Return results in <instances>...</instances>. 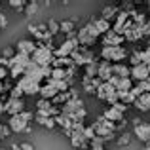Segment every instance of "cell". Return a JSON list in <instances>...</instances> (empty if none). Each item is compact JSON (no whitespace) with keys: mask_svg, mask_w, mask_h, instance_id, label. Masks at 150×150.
<instances>
[{"mask_svg":"<svg viewBox=\"0 0 150 150\" xmlns=\"http://www.w3.org/2000/svg\"><path fill=\"white\" fill-rule=\"evenodd\" d=\"M61 114L67 116L72 124H82L84 118H86V114H88V110H86L82 99H72V101L67 103V105L61 106Z\"/></svg>","mask_w":150,"mask_h":150,"instance_id":"obj_1","label":"cell"},{"mask_svg":"<svg viewBox=\"0 0 150 150\" xmlns=\"http://www.w3.org/2000/svg\"><path fill=\"white\" fill-rule=\"evenodd\" d=\"M99 38H101L99 33L95 30V27H93L91 23H88V25L80 27V29L76 30V40H78V44H80L82 48H91Z\"/></svg>","mask_w":150,"mask_h":150,"instance_id":"obj_2","label":"cell"},{"mask_svg":"<svg viewBox=\"0 0 150 150\" xmlns=\"http://www.w3.org/2000/svg\"><path fill=\"white\" fill-rule=\"evenodd\" d=\"M101 61H106V63H124L127 59V50L124 46H116V48H103L101 50Z\"/></svg>","mask_w":150,"mask_h":150,"instance_id":"obj_3","label":"cell"},{"mask_svg":"<svg viewBox=\"0 0 150 150\" xmlns=\"http://www.w3.org/2000/svg\"><path fill=\"white\" fill-rule=\"evenodd\" d=\"M30 59H33V63H36L38 67H51L55 55H53V50L51 48H46V46H42V44H36V50H34V53L30 55Z\"/></svg>","mask_w":150,"mask_h":150,"instance_id":"obj_4","label":"cell"},{"mask_svg":"<svg viewBox=\"0 0 150 150\" xmlns=\"http://www.w3.org/2000/svg\"><path fill=\"white\" fill-rule=\"evenodd\" d=\"M133 133H135V137L141 143H144V144L150 143V124L148 122H143L141 118H135L133 120Z\"/></svg>","mask_w":150,"mask_h":150,"instance_id":"obj_5","label":"cell"},{"mask_svg":"<svg viewBox=\"0 0 150 150\" xmlns=\"http://www.w3.org/2000/svg\"><path fill=\"white\" fill-rule=\"evenodd\" d=\"M17 86L21 88L23 95H36V93H40V86L42 84H38V82L30 80V78H27V76H21L17 80Z\"/></svg>","mask_w":150,"mask_h":150,"instance_id":"obj_6","label":"cell"},{"mask_svg":"<svg viewBox=\"0 0 150 150\" xmlns=\"http://www.w3.org/2000/svg\"><path fill=\"white\" fill-rule=\"evenodd\" d=\"M78 48H80V44H78L76 38H67V40L53 51V55L55 57H70V53H72L74 50H78Z\"/></svg>","mask_w":150,"mask_h":150,"instance_id":"obj_7","label":"cell"},{"mask_svg":"<svg viewBox=\"0 0 150 150\" xmlns=\"http://www.w3.org/2000/svg\"><path fill=\"white\" fill-rule=\"evenodd\" d=\"M23 110H25V101L23 99H11V97H8L4 101V112H8L10 116H17Z\"/></svg>","mask_w":150,"mask_h":150,"instance_id":"obj_8","label":"cell"},{"mask_svg":"<svg viewBox=\"0 0 150 150\" xmlns=\"http://www.w3.org/2000/svg\"><path fill=\"white\" fill-rule=\"evenodd\" d=\"M8 127L11 129V133H30V124L21 120V116H10L8 120Z\"/></svg>","mask_w":150,"mask_h":150,"instance_id":"obj_9","label":"cell"},{"mask_svg":"<svg viewBox=\"0 0 150 150\" xmlns=\"http://www.w3.org/2000/svg\"><path fill=\"white\" fill-rule=\"evenodd\" d=\"M124 42H125V38L120 36V34H116L114 30H108V33H105L101 36L103 48H116V46H122Z\"/></svg>","mask_w":150,"mask_h":150,"instance_id":"obj_10","label":"cell"},{"mask_svg":"<svg viewBox=\"0 0 150 150\" xmlns=\"http://www.w3.org/2000/svg\"><path fill=\"white\" fill-rule=\"evenodd\" d=\"M25 76L30 78V80H34V82H38V84H42V80H46L42 67H38L36 63H33V59H30V63L27 65V69H25Z\"/></svg>","mask_w":150,"mask_h":150,"instance_id":"obj_11","label":"cell"},{"mask_svg":"<svg viewBox=\"0 0 150 150\" xmlns=\"http://www.w3.org/2000/svg\"><path fill=\"white\" fill-rule=\"evenodd\" d=\"M129 78H131L133 82H144L146 78H150V70L146 65H137V67H131V74H129Z\"/></svg>","mask_w":150,"mask_h":150,"instance_id":"obj_12","label":"cell"},{"mask_svg":"<svg viewBox=\"0 0 150 150\" xmlns=\"http://www.w3.org/2000/svg\"><path fill=\"white\" fill-rule=\"evenodd\" d=\"M34 50H36V44H34L33 40H27V38H23V40L17 42V48H15V53H23V55H33Z\"/></svg>","mask_w":150,"mask_h":150,"instance_id":"obj_13","label":"cell"},{"mask_svg":"<svg viewBox=\"0 0 150 150\" xmlns=\"http://www.w3.org/2000/svg\"><path fill=\"white\" fill-rule=\"evenodd\" d=\"M112 76V63L106 61H99V69H97V78L101 82H108Z\"/></svg>","mask_w":150,"mask_h":150,"instance_id":"obj_14","label":"cell"},{"mask_svg":"<svg viewBox=\"0 0 150 150\" xmlns=\"http://www.w3.org/2000/svg\"><path fill=\"white\" fill-rule=\"evenodd\" d=\"M103 118L108 120V122H112V124H118V122L124 120V114H122L120 110H116L114 106H106L105 112H103Z\"/></svg>","mask_w":150,"mask_h":150,"instance_id":"obj_15","label":"cell"},{"mask_svg":"<svg viewBox=\"0 0 150 150\" xmlns=\"http://www.w3.org/2000/svg\"><path fill=\"white\" fill-rule=\"evenodd\" d=\"M129 74H131V67H127L125 63H114L112 65V76L129 78Z\"/></svg>","mask_w":150,"mask_h":150,"instance_id":"obj_16","label":"cell"},{"mask_svg":"<svg viewBox=\"0 0 150 150\" xmlns=\"http://www.w3.org/2000/svg\"><path fill=\"white\" fill-rule=\"evenodd\" d=\"M133 106H135L137 110H141V112H148L150 110V93H143L141 97H137L135 103H133Z\"/></svg>","mask_w":150,"mask_h":150,"instance_id":"obj_17","label":"cell"},{"mask_svg":"<svg viewBox=\"0 0 150 150\" xmlns=\"http://www.w3.org/2000/svg\"><path fill=\"white\" fill-rule=\"evenodd\" d=\"M89 23H91V25L95 27V30L99 33V36H103L105 33H108V30H110V27H112V23L105 21V19H101V17H95V19H91Z\"/></svg>","mask_w":150,"mask_h":150,"instance_id":"obj_18","label":"cell"},{"mask_svg":"<svg viewBox=\"0 0 150 150\" xmlns=\"http://www.w3.org/2000/svg\"><path fill=\"white\" fill-rule=\"evenodd\" d=\"M114 91H116V88H112V86H110V84H108V82H103V84L99 86V88H97V91H95V95H97V97H99V99H101V101H105V99H106V97H108V95H110V93H114Z\"/></svg>","mask_w":150,"mask_h":150,"instance_id":"obj_19","label":"cell"},{"mask_svg":"<svg viewBox=\"0 0 150 150\" xmlns=\"http://www.w3.org/2000/svg\"><path fill=\"white\" fill-rule=\"evenodd\" d=\"M40 95H42V99H46V101H51L55 95H57V89H55L53 86L50 84V82H46L44 86H40Z\"/></svg>","mask_w":150,"mask_h":150,"instance_id":"obj_20","label":"cell"},{"mask_svg":"<svg viewBox=\"0 0 150 150\" xmlns=\"http://www.w3.org/2000/svg\"><path fill=\"white\" fill-rule=\"evenodd\" d=\"M116 15H118V8L112 6V4L105 6L103 11H101V19H105V21H108V23H112V19L116 17Z\"/></svg>","mask_w":150,"mask_h":150,"instance_id":"obj_21","label":"cell"},{"mask_svg":"<svg viewBox=\"0 0 150 150\" xmlns=\"http://www.w3.org/2000/svg\"><path fill=\"white\" fill-rule=\"evenodd\" d=\"M76 30V21L74 19H67V21H59V33L70 34Z\"/></svg>","mask_w":150,"mask_h":150,"instance_id":"obj_22","label":"cell"},{"mask_svg":"<svg viewBox=\"0 0 150 150\" xmlns=\"http://www.w3.org/2000/svg\"><path fill=\"white\" fill-rule=\"evenodd\" d=\"M131 88H133V80L131 78H120V82H118V86H116V91L127 93V91H131Z\"/></svg>","mask_w":150,"mask_h":150,"instance_id":"obj_23","label":"cell"},{"mask_svg":"<svg viewBox=\"0 0 150 150\" xmlns=\"http://www.w3.org/2000/svg\"><path fill=\"white\" fill-rule=\"evenodd\" d=\"M8 76H10L11 80H19L21 76H25V69H23V67L13 65V67H10V69H8Z\"/></svg>","mask_w":150,"mask_h":150,"instance_id":"obj_24","label":"cell"},{"mask_svg":"<svg viewBox=\"0 0 150 150\" xmlns=\"http://www.w3.org/2000/svg\"><path fill=\"white\" fill-rule=\"evenodd\" d=\"M38 6H40V4H38L36 0H30V2L25 4V10H23V13L29 15V17H30V15H36V13H38Z\"/></svg>","mask_w":150,"mask_h":150,"instance_id":"obj_25","label":"cell"},{"mask_svg":"<svg viewBox=\"0 0 150 150\" xmlns=\"http://www.w3.org/2000/svg\"><path fill=\"white\" fill-rule=\"evenodd\" d=\"M97 69H99V63H97V61L86 65V67H84V72H86L84 76H88V78H97Z\"/></svg>","mask_w":150,"mask_h":150,"instance_id":"obj_26","label":"cell"},{"mask_svg":"<svg viewBox=\"0 0 150 150\" xmlns=\"http://www.w3.org/2000/svg\"><path fill=\"white\" fill-rule=\"evenodd\" d=\"M46 29H48V33L51 36H55V34L59 33V21L57 19H50V21L46 23Z\"/></svg>","mask_w":150,"mask_h":150,"instance_id":"obj_27","label":"cell"},{"mask_svg":"<svg viewBox=\"0 0 150 150\" xmlns=\"http://www.w3.org/2000/svg\"><path fill=\"white\" fill-rule=\"evenodd\" d=\"M105 143L106 141H103L101 137H95L93 141H89V146H91L93 150H105Z\"/></svg>","mask_w":150,"mask_h":150,"instance_id":"obj_28","label":"cell"},{"mask_svg":"<svg viewBox=\"0 0 150 150\" xmlns=\"http://www.w3.org/2000/svg\"><path fill=\"white\" fill-rule=\"evenodd\" d=\"M84 137H86V141L95 139V129H93V125H84Z\"/></svg>","mask_w":150,"mask_h":150,"instance_id":"obj_29","label":"cell"},{"mask_svg":"<svg viewBox=\"0 0 150 150\" xmlns=\"http://www.w3.org/2000/svg\"><path fill=\"white\" fill-rule=\"evenodd\" d=\"M10 97H11V99H23V91H21V88H19L17 84L10 89Z\"/></svg>","mask_w":150,"mask_h":150,"instance_id":"obj_30","label":"cell"},{"mask_svg":"<svg viewBox=\"0 0 150 150\" xmlns=\"http://www.w3.org/2000/svg\"><path fill=\"white\" fill-rule=\"evenodd\" d=\"M25 4H27V0H10V6L13 10H19V11L25 10Z\"/></svg>","mask_w":150,"mask_h":150,"instance_id":"obj_31","label":"cell"},{"mask_svg":"<svg viewBox=\"0 0 150 150\" xmlns=\"http://www.w3.org/2000/svg\"><path fill=\"white\" fill-rule=\"evenodd\" d=\"M19 116H21V120H23V122H27V124H30V122L34 120V114L30 112V110H27V108L23 110V112L19 114Z\"/></svg>","mask_w":150,"mask_h":150,"instance_id":"obj_32","label":"cell"},{"mask_svg":"<svg viewBox=\"0 0 150 150\" xmlns=\"http://www.w3.org/2000/svg\"><path fill=\"white\" fill-rule=\"evenodd\" d=\"M139 30H141V34H143V38H148L150 36V21H144L143 25L139 27Z\"/></svg>","mask_w":150,"mask_h":150,"instance_id":"obj_33","label":"cell"},{"mask_svg":"<svg viewBox=\"0 0 150 150\" xmlns=\"http://www.w3.org/2000/svg\"><path fill=\"white\" fill-rule=\"evenodd\" d=\"M129 63H131V67L141 65V51H133V55L129 57Z\"/></svg>","mask_w":150,"mask_h":150,"instance_id":"obj_34","label":"cell"},{"mask_svg":"<svg viewBox=\"0 0 150 150\" xmlns=\"http://www.w3.org/2000/svg\"><path fill=\"white\" fill-rule=\"evenodd\" d=\"M129 141H131L129 133H124V135L118 137V144H120V146H125V144H129Z\"/></svg>","mask_w":150,"mask_h":150,"instance_id":"obj_35","label":"cell"},{"mask_svg":"<svg viewBox=\"0 0 150 150\" xmlns=\"http://www.w3.org/2000/svg\"><path fill=\"white\" fill-rule=\"evenodd\" d=\"M13 55H15V50L13 48H6V50H2V55H0V57H4V59H8V61H10Z\"/></svg>","mask_w":150,"mask_h":150,"instance_id":"obj_36","label":"cell"},{"mask_svg":"<svg viewBox=\"0 0 150 150\" xmlns=\"http://www.w3.org/2000/svg\"><path fill=\"white\" fill-rule=\"evenodd\" d=\"M11 135V129L8 127V124L2 125V129H0V137H10Z\"/></svg>","mask_w":150,"mask_h":150,"instance_id":"obj_37","label":"cell"},{"mask_svg":"<svg viewBox=\"0 0 150 150\" xmlns=\"http://www.w3.org/2000/svg\"><path fill=\"white\" fill-rule=\"evenodd\" d=\"M112 106H114V108H116V110H120V112H122V114H124V112H125V110H127V106H125V105H124V103H120V101H118V103H116V105H112Z\"/></svg>","mask_w":150,"mask_h":150,"instance_id":"obj_38","label":"cell"},{"mask_svg":"<svg viewBox=\"0 0 150 150\" xmlns=\"http://www.w3.org/2000/svg\"><path fill=\"white\" fill-rule=\"evenodd\" d=\"M19 150H34V144H30V143H21V144H19Z\"/></svg>","mask_w":150,"mask_h":150,"instance_id":"obj_39","label":"cell"},{"mask_svg":"<svg viewBox=\"0 0 150 150\" xmlns=\"http://www.w3.org/2000/svg\"><path fill=\"white\" fill-rule=\"evenodd\" d=\"M143 84V89H144V93H150V78H146L144 82H141Z\"/></svg>","mask_w":150,"mask_h":150,"instance_id":"obj_40","label":"cell"},{"mask_svg":"<svg viewBox=\"0 0 150 150\" xmlns=\"http://www.w3.org/2000/svg\"><path fill=\"white\" fill-rule=\"evenodd\" d=\"M2 114H4V101L0 99V116H2Z\"/></svg>","mask_w":150,"mask_h":150,"instance_id":"obj_41","label":"cell"},{"mask_svg":"<svg viewBox=\"0 0 150 150\" xmlns=\"http://www.w3.org/2000/svg\"><path fill=\"white\" fill-rule=\"evenodd\" d=\"M10 148H11V150H19V144H15V143H13V144H11Z\"/></svg>","mask_w":150,"mask_h":150,"instance_id":"obj_42","label":"cell"},{"mask_svg":"<svg viewBox=\"0 0 150 150\" xmlns=\"http://www.w3.org/2000/svg\"><path fill=\"white\" fill-rule=\"evenodd\" d=\"M4 93V82H0V95Z\"/></svg>","mask_w":150,"mask_h":150,"instance_id":"obj_43","label":"cell"},{"mask_svg":"<svg viewBox=\"0 0 150 150\" xmlns=\"http://www.w3.org/2000/svg\"><path fill=\"white\" fill-rule=\"evenodd\" d=\"M143 150H150V143H148V144H146V146H144Z\"/></svg>","mask_w":150,"mask_h":150,"instance_id":"obj_44","label":"cell"},{"mask_svg":"<svg viewBox=\"0 0 150 150\" xmlns=\"http://www.w3.org/2000/svg\"><path fill=\"white\" fill-rule=\"evenodd\" d=\"M0 129H2V124H0Z\"/></svg>","mask_w":150,"mask_h":150,"instance_id":"obj_45","label":"cell"},{"mask_svg":"<svg viewBox=\"0 0 150 150\" xmlns=\"http://www.w3.org/2000/svg\"><path fill=\"white\" fill-rule=\"evenodd\" d=\"M0 150H6V148H0Z\"/></svg>","mask_w":150,"mask_h":150,"instance_id":"obj_46","label":"cell"},{"mask_svg":"<svg viewBox=\"0 0 150 150\" xmlns=\"http://www.w3.org/2000/svg\"><path fill=\"white\" fill-rule=\"evenodd\" d=\"M148 8H150V2H148Z\"/></svg>","mask_w":150,"mask_h":150,"instance_id":"obj_47","label":"cell"}]
</instances>
